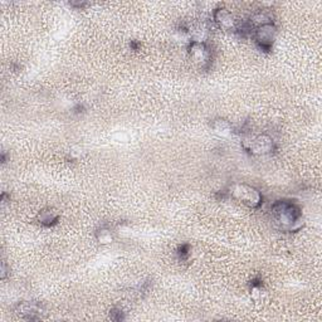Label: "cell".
Segmentation results:
<instances>
[{"instance_id":"cell-1","label":"cell","mask_w":322,"mask_h":322,"mask_svg":"<svg viewBox=\"0 0 322 322\" xmlns=\"http://www.w3.org/2000/svg\"><path fill=\"white\" fill-rule=\"evenodd\" d=\"M272 217L276 226L282 231H297L302 228L303 218L301 208L291 200H277L273 203Z\"/></svg>"},{"instance_id":"cell-2","label":"cell","mask_w":322,"mask_h":322,"mask_svg":"<svg viewBox=\"0 0 322 322\" xmlns=\"http://www.w3.org/2000/svg\"><path fill=\"white\" fill-rule=\"evenodd\" d=\"M229 196L233 199L238 200L242 204L247 205L248 208L257 209L259 208L263 203V196L255 187L251 185L242 184V183H235L229 186V190L227 191Z\"/></svg>"},{"instance_id":"cell-3","label":"cell","mask_w":322,"mask_h":322,"mask_svg":"<svg viewBox=\"0 0 322 322\" xmlns=\"http://www.w3.org/2000/svg\"><path fill=\"white\" fill-rule=\"evenodd\" d=\"M242 146L247 153L253 156L270 155L277 150V145L268 135L246 136L242 140Z\"/></svg>"},{"instance_id":"cell-4","label":"cell","mask_w":322,"mask_h":322,"mask_svg":"<svg viewBox=\"0 0 322 322\" xmlns=\"http://www.w3.org/2000/svg\"><path fill=\"white\" fill-rule=\"evenodd\" d=\"M276 35H277V26H276L275 23H268L258 26L252 33L255 46L264 53H268L272 50Z\"/></svg>"},{"instance_id":"cell-5","label":"cell","mask_w":322,"mask_h":322,"mask_svg":"<svg viewBox=\"0 0 322 322\" xmlns=\"http://www.w3.org/2000/svg\"><path fill=\"white\" fill-rule=\"evenodd\" d=\"M187 52H189V56L191 57L194 63H196L200 68L208 69L211 63V49L204 41L189 42Z\"/></svg>"},{"instance_id":"cell-6","label":"cell","mask_w":322,"mask_h":322,"mask_svg":"<svg viewBox=\"0 0 322 322\" xmlns=\"http://www.w3.org/2000/svg\"><path fill=\"white\" fill-rule=\"evenodd\" d=\"M213 21L215 25L222 30L226 32H234L237 29L238 22L234 18V15L229 12L226 8H217L213 12Z\"/></svg>"},{"instance_id":"cell-7","label":"cell","mask_w":322,"mask_h":322,"mask_svg":"<svg viewBox=\"0 0 322 322\" xmlns=\"http://www.w3.org/2000/svg\"><path fill=\"white\" fill-rule=\"evenodd\" d=\"M43 311L44 308L42 303L35 301H23L15 306V312L22 319L28 320V321H35V320L41 319Z\"/></svg>"},{"instance_id":"cell-8","label":"cell","mask_w":322,"mask_h":322,"mask_svg":"<svg viewBox=\"0 0 322 322\" xmlns=\"http://www.w3.org/2000/svg\"><path fill=\"white\" fill-rule=\"evenodd\" d=\"M38 222H39V224H41V226L47 227V228H50V227L58 224L59 214L57 213L54 209L46 208L38 214Z\"/></svg>"},{"instance_id":"cell-9","label":"cell","mask_w":322,"mask_h":322,"mask_svg":"<svg viewBox=\"0 0 322 322\" xmlns=\"http://www.w3.org/2000/svg\"><path fill=\"white\" fill-rule=\"evenodd\" d=\"M210 126L215 134L223 136V138L231 135V132H233V127H231L230 122L224 120V118H217V120L211 121Z\"/></svg>"},{"instance_id":"cell-10","label":"cell","mask_w":322,"mask_h":322,"mask_svg":"<svg viewBox=\"0 0 322 322\" xmlns=\"http://www.w3.org/2000/svg\"><path fill=\"white\" fill-rule=\"evenodd\" d=\"M96 238L101 244H109L114 239V235H112V231L109 228L103 227V228L98 229L96 231Z\"/></svg>"},{"instance_id":"cell-11","label":"cell","mask_w":322,"mask_h":322,"mask_svg":"<svg viewBox=\"0 0 322 322\" xmlns=\"http://www.w3.org/2000/svg\"><path fill=\"white\" fill-rule=\"evenodd\" d=\"M189 252H190V246L189 244H182V246H179L176 253H178L180 261H186L187 257H189Z\"/></svg>"},{"instance_id":"cell-12","label":"cell","mask_w":322,"mask_h":322,"mask_svg":"<svg viewBox=\"0 0 322 322\" xmlns=\"http://www.w3.org/2000/svg\"><path fill=\"white\" fill-rule=\"evenodd\" d=\"M110 317L114 321H122L125 320V315H123V311L118 307H114L110 311Z\"/></svg>"},{"instance_id":"cell-13","label":"cell","mask_w":322,"mask_h":322,"mask_svg":"<svg viewBox=\"0 0 322 322\" xmlns=\"http://www.w3.org/2000/svg\"><path fill=\"white\" fill-rule=\"evenodd\" d=\"M262 286H263V281H262V278H259V277H255V278H253L252 281H251V288H252V291H259L262 288Z\"/></svg>"},{"instance_id":"cell-14","label":"cell","mask_w":322,"mask_h":322,"mask_svg":"<svg viewBox=\"0 0 322 322\" xmlns=\"http://www.w3.org/2000/svg\"><path fill=\"white\" fill-rule=\"evenodd\" d=\"M6 275H8V271H6V263L5 262H3V264H1V279H5Z\"/></svg>"},{"instance_id":"cell-15","label":"cell","mask_w":322,"mask_h":322,"mask_svg":"<svg viewBox=\"0 0 322 322\" xmlns=\"http://www.w3.org/2000/svg\"><path fill=\"white\" fill-rule=\"evenodd\" d=\"M130 48H131L132 50H138L140 49V43L136 41H131V43H130Z\"/></svg>"},{"instance_id":"cell-16","label":"cell","mask_w":322,"mask_h":322,"mask_svg":"<svg viewBox=\"0 0 322 322\" xmlns=\"http://www.w3.org/2000/svg\"><path fill=\"white\" fill-rule=\"evenodd\" d=\"M74 110H76V112H82L83 107H82V106H81V105H78V106H77V107H76V109H74Z\"/></svg>"},{"instance_id":"cell-17","label":"cell","mask_w":322,"mask_h":322,"mask_svg":"<svg viewBox=\"0 0 322 322\" xmlns=\"http://www.w3.org/2000/svg\"><path fill=\"white\" fill-rule=\"evenodd\" d=\"M1 161H3V164H4V162H6V155H5V153H3V156H1Z\"/></svg>"}]
</instances>
